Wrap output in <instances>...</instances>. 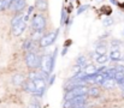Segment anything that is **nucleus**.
<instances>
[{
  "label": "nucleus",
  "mask_w": 124,
  "mask_h": 108,
  "mask_svg": "<svg viewBox=\"0 0 124 108\" xmlns=\"http://www.w3.org/2000/svg\"><path fill=\"white\" fill-rule=\"evenodd\" d=\"M87 91H88V86H85V85L71 88V89L66 90V93L64 95V101L71 100V99L77 97V96H87Z\"/></svg>",
  "instance_id": "obj_3"
},
{
  "label": "nucleus",
  "mask_w": 124,
  "mask_h": 108,
  "mask_svg": "<svg viewBox=\"0 0 124 108\" xmlns=\"http://www.w3.org/2000/svg\"><path fill=\"white\" fill-rule=\"evenodd\" d=\"M58 34H59V29H57L55 31H51V33L43 35L40 38V41H39L40 42V47L46 48V47H49L51 44H53L55 42L57 37H58Z\"/></svg>",
  "instance_id": "obj_4"
},
{
  "label": "nucleus",
  "mask_w": 124,
  "mask_h": 108,
  "mask_svg": "<svg viewBox=\"0 0 124 108\" xmlns=\"http://www.w3.org/2000/svg\"><path fill=\"white\" fill-rule=\"evenodd\" d=\"M106 52H107V47H106V44L100 43V44H98L96 48H95V53H96L98 55H104V54H106Z\"/></svg>",
  "instance_id": "obj_16"
},
{
  "label": "nucleus",
  "mask_w": 124,
  "mask_h": 108,
  "mask_svg": "<svg viewBox=\"0 0 124 108\" xmlns=\"http://www.w3.org/2000/svg\"><path fill=\"white\" fill-rule=\"evenodd\" d=\"M24 80H25L24 76H23V74H19V73H16V74L12 76V78H11V83H12L15 86H21V85L24 83Z\"/></svg>",
  "instance_id": "obj_11"
},
{
  "label": "nucleus",
  "mask_w": 124,
  "mask_h": 108,
  "mask_svg": "<svg viewBox=\"0 0 124 108\" xmlns=\"http://www.w3.org/2000/svg\"><path fill=\"white\" fill-rule=\"evenodd\" d=\"M76 65H78V66L82 67V69L87 65V59H85L84 55H80V57L77 58V64H76Z\"/></svg>",
  "instance_id": "obj_22"
},
{
  "label": "nucleus",
  "mask_w": 124,
  "mask_h": 108,
  "mask_svg": "<svg viewBox=\"0 0 124 108\" xmlns=\"http://www.w3.org/2000/svg\"><path fill=\"white\" fill-rule=\"evenodd\" d=\"M27 27V22L24 21V17L22 14H17L11 21V31L13 36H21Z\"/></svg>",
  "instance_id": "obj_2"
},
{
  "label": "nucleus",
  "mask_w": 124,
  "mask_h": 108,
  "mask_svg": "<svg viewBox=\"0 0 124 108\" xmlns=\"http://www.w3.org/2000/svg\"><path fill=\"white\" fill-rule=\"evenodd\" d=\"M77 108H85V107H84V106H83V107H77Z\"/></svg>",
  "instance_id": "obj_31"
},
{
  "label": "nucleus",
  "mask_w": 124,
  "mask_h": 108,
  "mask_svg": "<svg viewBox=\"0 0 124 108\" xmlns=\"http://www.w3.org/2000/svg\"><path fill=\"white\" fill-rule=\"evenodd\" d=\"M1 1H4V0H1Z\"/></svg>",
  "instance_id": "obj_32"
},
{
  "label": "nucleus",
  "mask_w": 124,
  "mask_h": 108,
  "mask_svg": "<svg viewBox=\"0 0 124 108\" xmlns=\"http://www.w3.org/2000/svg\"><path fill=\"white\" fill-rule=\"evenodd\" d=\"M57 52H58V48L54 49V53L51 55V54H45L43 57L40 58V67L42 70V74L45 76L46 80L48 78V76L53 72V69L55 66V57H57Z\"/></svg>",
  "instance_id": "obj_1"
},
{
  "label": "nucleus",
  "mask_w": 124,
  "mask_h": 108,
  "mask_svg": "<svg viewBox=\"0 0 124 108\" xmlns=\"http://www.w3.org/2000/svg\"><path fill=\"white\" fill-rule=\"evenodd\" d=\"M115 85H116V82H115V79H111V78H107L105 80V83L102 84V86L106 89H112Z\"/></svg>",
  "instance_id": "obj_21"
},
{
  "label": "nucleus",
  "mask_w": 124,
  "mask_h": 108,
  "mask_svg": "<svg viewBox=\"0 0 124 108\" xmlns=\"http://www.w3.org/2000/svg\"><path fill=\"white\" fill-rule=\"evenodd\" d=\"M87 95L92 96V97H98L100 95V90L96 88V86H92V88H88V91H87Z\"/></svg>",
  "instance_id": "obj_17"
},
{
  "label": "nucleus",
  "mask_w": 124,
  "mask_h": 108,
  "mask_svg": "<svg viewBox=\"0 0 124 108\" xmlns=\"http://www.w3.org/2000/svg\"><path fill=\"white\" fill-rule=\"evenodd\" d=\"M87 103V96H77L74 97L71 100L65 101L64 103V108H77V107H83Z\"/></svg>",
  "instance_id": "obj_6"
},
{
  "label": "nucleus",
  "mask_w": 124,
  "mask_h": 108,
  "mask_svg": "<svg viewBox=\"0 0 124 108\" xmlns=\"http://www.w3.org/2000/svg\"><path fill=\"white\" fill-rule=\"evenodd\" d=\"M28 78H29V80H35V79H40V78L46 79L45 76L42 74V72H38V71H30L29 74H28Z\"/></svg>",
  "instance_id": "obj_14"
},
{
  "label": "nucleus",
  "mask_w": 124,
  "mask_h": 108,
  "mask_svg": "<svg viewBox=\"0 0 124 108\" xmlns=\"http://www.w3.org/2000/svg\"><path fill=\"white\" fill-rule=\"evenodd\" d=\"M107 61H108V57H107L106 54H104V55H98V54H96V63H98V64L105 65Z\"/></svg>",
  "instance_id": "obj_20"
},
{
  "label": "nucleus",
  "mask_w": 124,
  "mask_h": 108,
  "mask_svg": "<svg viewBox=\"0 0 124 108\" xmlns=\"http://www.w3.org/2000/svg\"><path fill=\"white\" fill-rule=\"evenodd\" d=\"M25 5H27V0H13L11 6H10V8L13 12H19V11H22L25 7Z\"/></svg>",
  "instance_id": "obj_8"
},
{
  "label": "nucleus",
  "mask_w": 124,
  "mask_h": 108,
  "mask_svg": "<svg viewBox=\"0 0 124 108\" xmlns=\"http://www.w3.org/2000/svg\"><path fill=\"white\" fill-rule=\"evenodd\" d=\"M112 61H119L122 59V53L118 48H112L110 50V57H108Z\"/></svg>",
  "instance_id": "obj_12"
},
{
  "label": "nucleus",
  "mask_w": 124,
  "mask_h": 108,
  "mask_svg": "<svg viewBox=\"0 0 124 108\" xmlns=\"http://www.w3.org/2000/svg\"><path fill=\"white\" fill-rule=\"evenodd\" d=\"M60 23H62V25H64V24H68V23H69V19H68V13H66V11H65L64 8H63V11H62Z\"/></svg>",
  "instance_id": "obj_23"
},
{
  "label": "nucleus",
  "mask_w": 124,
  "mask_h": 108,
  "mask_svg": "<svg viewBox=\"0 0 124 108\" xmlns=\"http://www.w3.org/2000/svg\"><path fill=\"white\" fill-rule=\"evenodd\" d=\"M35 6L40 10V11H46L48 7V1L47 0H36L35 1Z\"/></svg>",
  "instance_id": "obj_15"
},
{
  "label": "nucleus",
  "mask_w": 124,
  "mask_h": 108,
  "mask_svg": "<svg viewBox=\"0 0 124 108\" xmlns=\"http://www.w3.org/2000/svg\"><path fill=\"white\" fill-rule=\"evenodd\" d=\"M81 71H82V67H80L78 65H75V66L72 67V73H74V76H76L77 73H80Z\"/></svg>",
  "instance_id": "obj_24"
},
{
  "label": "nucleus",
  "mask_w": 124,
  "mask_h": 108,
  "mask_svg": "<svg viewBox=\"0 0 124 108\" xmlns=\"http://www.w3.org/2000/svg\"><path fill=\"white\" fill-rule=\"evenodd\" d=\"M46 19L42 14H34L31 19V29L33 30H45Z\"/></svg>",
  "instance_id": "obj_7"
},
{
  "label": "nucleus",
  "mask_w": 124,
  "mask_h": 108,
  "mask_svg": "<svg viewBox=\"0 0 124 108\" xmlns=\"http://www.w3.org/2000/svg\"><path fill=\"white\" fill-rule=\"evenodd\" d=\"M33 46H34V41H31L30 38H29V40H25L24 43H23V49H24L25 52H31Z\"/></svg>",
  "instance_id": "obj_19"
},
{
  "label": "nucleus",
  "mask_w": 124,
  "mask_h": 108,
  "mask_svg": "<svg viewBox=\"0 0 124 108\" xmlns=\"http://www.w3.org/2000/svg\"><path fill=\"white\" fill-rule=\"evenodd\" d=\"M47 80H48V84H49V85H52V84H53V82L55 80V74H52L49 78H47Z\"/></svg>",
  "instance_id": "obj_26"
},
{
  "label": "nucleus",
  "mask_w": 124,
  "mask_h": 108,
  "mask_svg": "<svg viewBox=\"0 0 124 108\" xmlns=\"http://www.w3.org/2000/svg\"><path fill=\"white\" fill-rule=\"evenodd\" d=\"M1 10H4V2L0 0V11H1Z\"/></svg>",
  "instance_id": "obj_30"
},
{
  "label": "nucleus",
  "mask_w": 124,
  "mask_h": 108,
  "mask_svg": "<svg viewBox=\"0 0 124 108\" xmlns=\"http://www.w3.org/2000/svg\"><path fill=\"white\" fill-rule=\"evenodd\" d=\"M25 64L29 69L40 67V57L34 52H28L25 55Z\"/></svg>",
  "instance_id": "obj_5"
},
{
  "label": "nucleus",
  "mask_w": 124,
  "mask_h": 108,
  "mask_svg": "<svg viewBox=\"0 0 124 108\" xmlns=\"http://www.w3.org/2000/svg\"><path fill=\"white\" fill-rule=\"evenodd\" d=\"M96 66L93 64H87L82 69V72L84 73V76H94L96 74Z\"/></svg>",
  "instance_id": "obj_9"
},
{
  "label": "nucleus",
  "mask_w": 124,
  "mask_h": 108,
  "mask_svg": "<svg viewBox=\"0 0 124 108\" xmlns=\"http://www.w3.org/2000/svg\"><path fill=\"white\" fill-rule=\"evenodd\" d=\"M42 36H43V30H33L30 40L31 41H40V38Z\"/></svg>",
  "instance_id": "obj_18"
},
{
  "label": "nucleus",
  "mask_w": 124,
  "mask_h": 108,
  "mask_svg": "<svg viewBox=\"0 0 124 108\" xmlns=\"http://www.w3.org/2000/svg\"><path fill=\"white\" fill-rule=\"evenodd\" d=\"M29 108H40V105H39V102H33Z\"/></svg>",
  "instance_id": "obj_28"
},
{
  "label": "nucleus",
  "mask_w": 124,
  "mask_h": 108,
  "mask_svg": "<svg viewBox=\"0 0 124 108\" xmlns=\"http://www.w3.org/2000/svg\"><path fill=\"white\" fill-rule=\"evenodd\" d=\"M23 85V89L25 90V91H28V93H30V94H34L35 93V85H34V83H33V80H24V83L22 84Z\"/></svg>",
  "instance_id": "obj_13"
},
{
  "label": "nucleus",
  "mask_w": 124,
  "mask_h": 108,
  "mask_svg": "<svg viewBox=\"0 0 124 108\" xmlns=\"http://www.w3.org/2000/svg\"><path fill=\"white\" fill-rule=\"evenodd\" d=\"M107 79V76L105 72H100V73H96L93 78V83L98 84V85H102L105 83V80Z\"/></svg>",
  "instance_id": "obj_10"
},
{
  "label": "nucleus",
  "mask_w": 124,
  "mask_h": 108,
  "mask_svg": "<svg viewBox=\"0 0 124 108\" xmlns=\"http://www.w3.org/2000/svg\"><path fill=\"white\" fill-rule=\"evenodd\" d=\"M66 52H68V47H65V48L63 49V52H62V55H65V54H66Z\"/></svg>",
  "instance_id": "obj_29"
},
{
  "label": "nucleus",
  "mask_w": 124,
  "mask_h": 108,
  "mask_svg": "<svg viewBox=\"0 0 124 108\" xmlns=\"http://www.w3.org/2000/svg\"><path fill=\"white\" fill-rule=\"evenodd\" d=\"M87 8H88V5H84V6H81V7L78 8V11H77V13H78V14H80V13H82L83 11H85Z\"/></svg>",
  "instance_id": "obj_27"
},
{
  "label": "nucleus",
  "mask_w": 124,
  "mask_h": 108,
  "mask_svg": "<svg viewBox=\"0 0 124 108\" xmlns=\"http://www.w3.org/2000/svg\"><path fill=\"white\" fill-rule=\"evenodd\" d=\"M12 1H13V0H4V1H2V2H4V10H5V8H10Z\"/></svg>",
  "instance_id": "obj_25"
}]
</instances>
